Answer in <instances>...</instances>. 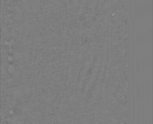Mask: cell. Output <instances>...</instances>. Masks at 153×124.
<instances>
[{
  "instance_id": "1",
  "label": "cell",
  "mask_w": 153,
  "mask_h": 124,
  "mask_svg": "<svg viewBox=\"0 0 153 124\" xmlns=\"http://www.w3.org/2000/svg\"><path fill=\"white\" fill-rule=\"evenodd\" d=\"M149 124H151V89H150V90H149Z\"/></svg>"
}]
</instances>
